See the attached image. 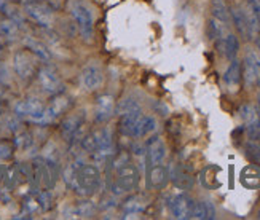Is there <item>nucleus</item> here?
<instances>
[{"label":"nucleus","mask_w":260,"mask_h":220,"mask_svg":"<svg viewBox=\"0 0 260 220\" xmlns=\"http://www.w3.org/2000/svg\"><path fill=\"white\" fill-rule=\"evenodd\" d=\"M101 183V171L94 165H78L77 163V171H75V177L69 187L78 195H93Z\"/></svg>","instance_id":"1"},{"label":"nucleus","mask_w":260,"mask_h":220,"mask_svg":"<svg viewBox=\"0 0 260 220\" xmlns=\"http://www.w3.org/2000/svg\"><path fill=\"white\" fill-rule=\"evenodd\" d=\"M71 15L77 22V27L80 30V36L83 40L91 42L93 40V13L88 8L86 4L80 2V0H74L71 4Z\"/></svg>","instance_id":"2"},{"label":"nucleus","mask_w":260,"mask_h":220,"mask_svg":"<svg viewBox=\"0 0 260 220\" xmlns=\"http://www.w3.org/2000/svg\"><path fill=\"white\" fill-rule=\"evenodd\" d=\"M139 183V171L134 165L126 163L120 168H117V177L112 183V190L115 195H123L129 193L133 190L138 188Z\"/></svg>","instance_id":"3"},{"label":"nucleus","mask_w":260,"mask_h":220,"mask_svg":"<svg viewBox=\"0 0 260 220\" xmlns=\"http://www.w3.org/2000/svg\"><path fill=\"white\" fill-rule=\"evenodd\" d=\"M37 57L34 56L29 50H19L13 56V67L15 72L21 80H30L34 75L39 72V64Z\"/></svg>","instance_id":"4"},{"label":"nucleus","mask_w":260,"mask_h":220,"mask_svg":"<svg viewBox=\"0 0 260 220\" xmlns=\"http://www.w3.org/2000/svg\"><path fill=\"white\" fill-rule=\"evenodd\" d=\"M243 80L247 88H252L260 82V54L255 50H247L244 53L243 62Z\"/></svg>","instance_id":"5"},{"label":"nucleus","mask_w":260,"mask_h":220,"mask_svg":"<svg viewBox=\"0 0 260 220\" xmlns=\"http://www.w3.org/2000/svg\"><path fill=\"white\" fill-rule=\"evenodd\" d=\"M86 121V112L80 110L75 112L69 117H66L61 123V134L66 141H74L77 137H83V126Z\"/></svg>","instance_id":"6"},{"label":"nucleus","mask_w":260,"mask_h":220,"mask_svg":"<svg viewBox=\"0 0 260 220\" xmlns=\"http://www.w3.org/2000/svg\"><path fill=\"white\" fill-rule=\"evenodd\" d=\"M24 13L26 16L32 21L36 22V24L48 29L53 26V11L42 2H37V0H34V2H29L24 5Z\"/></svg>","instance_id":"7"},{"label":"nucleus","mask_w":260,"mask_h":220,"mask_svg":"<svg viewBox=\"0 0 260 220\" xmlns=\"http://www.w3.org/2000/svg\"><path fill=\"white\" fill-rule=\"evenodd\" d=\"M37 78H39V83L42 86V89L47 92V95H59L61 89H62V82H61V77L58 75V72L54 69L48 67V66H43L39 69L37 72Z\"/></svg>","instance_id":"8"},{"label":"nucleus","mask_w":260,"mask_h":220,"mask_svg":"<svg viewBox=\"0 0 260 220\" xmlns=\"http://www.w3.org/2000/svg\"><path fill=\"white\" fill-rule=\"evenodd\" d=\"M69 106H71L69 98L64 96V95H56L54 99L43 109V113H42V117L39 118L37 123L48 124V123L54 121L56 118H59L67 109H69Z\"/></svg>","instance_id":"9"},{"label":"nucleus","mask_w":260,"mask_h":220,"mask_svg":"<svg viewBox=\"0 0 260 220\" xmlns=\"http://www.w3.org/2000/svg\"><path fill=\"white\" fill-rule=\"evenodd\" d=\"M193 207H195V200L188 196L187 193H180L171 200L169 203V209H171V214L174 218L179 220H187L191 218V214H193Z\"/></svg>","instance_id":"10"},{"label":"nucleus","mask_w":260,"mask_h":220,"mask_svg":"<svg viewBox=\"0 0 260 220\" xmlns=\"http://www.w3.org/2000/svg\"><path fill=\"white\" fill-rule=\"evenodd\" d=\"M45 106L36 98H27V99H22L19 101L16 106H15V113L18 117H24L29 118L32 121H39V118L42 117Z\"/></svg>","instance_id":"11"},{"label":"nucleus","mask_w":260,"mask_h":220,"mask_svg":"<svg viewBox=\"0 0 260 220\" xmlns=\"http://www.w3.org/2000/svg\"><path fill=\"white\" fill-rule=\"evenodd\" d=\"M142 110H134L129 113L121 115L120 118V133L126 137L139 139V128H141V120H142Z\"/></svg>","instance_id":"12"},{"label":"nucleus","mask_w":260,"mask_h":220,"mask_svg":"<svg viewBox=\"0 0 260 220\" xmlns=\"http://www.w3.org/2000/svg\"><path fill=\"white\" fill-rule=\"evenodd\" d=\"M115 113V101L110 95H99L96 98V110L94 120L98 123H106Z\"/></svg>","instance_id":"13"},{"label":"nucleus","mask_w":260,"mask_h":220,"mask_svg":"<svg viewBox=\"0 0 260 220\" xmlns=\"http://www.w3.org/2000/svg\"><path fill=\"white\" fill-rule=\"evenodd\" d=\"M166 158V145L158 136L150 137L147 141V163L150 166L161 165Z\"/></svg>","instance_id":"14"},{"label":"nucleus","mask_w":260,"mask_h":220,"mask_svg":"<svg viewBox=\"0 0 260 220\" xmlns=\"http://www.w3.org/2000/svg\"><path fill=\"white\" fill-rule=\"evenodd\" d=\"M216 50L223 57H227L229 61H232V59H235L236 56H238L240 40H238V37L235 36V34H227V36H223V37L216 40Z\"/></svg>","instance_id":"15"},{"label":"nucleus","mask_w":260,"mask_h":220,"mask_svg":"<svg viewBox=\"0 0 260 220\" xmlns=\"http://www.w3.org/2000/svg\"><path fill=\"white\" fill-rule=\"evenodd\" d=\"M82 80L86 89L94 91L98 88L103 86L104 83V74L101 71V67L94 62H89L82 72Z\"/></svg>","instance_id":"16"},{"label":"nucleus","mask_w":260,"mask_h":220,"mask_svg":"<svg viewBox=\"0 0 260 220\" xmlns=\"http://www.w3.org/2000/svg\"><path fill=\"white\" fill-rule=\"evenodd\" d=\"M230 19L233 22L235 29L238 30V34H240V36L244 40H252L251 29H249V22H247L244 8H241V7H232L230 8Z\"/></svg>","instance_id":"17"},{"label":"nucleus","mask_w":260,"mask_h":220,"mask_svg":"<svg viewBox=\"0 0 260 220\" xmlns=\"http://www.w3.org/2000/svg\"><path fill=\"white\" fill-rule=\"evenodd\" d=\"M169 182V172L163 165H155L150 166L149 174H147V185L155 190H161L166 187Z\"/></svg>","instance_id":"18"},{"label":"nucleus","mask_w":260,"mask_h":220,"mask_svg":"<svg viewBox=\"0 0 260 220\" xmlns=\"http://www.w3.org/2000/svg\"><path fill=\"white\" fill-rule=\"evenodd\" d=\"M243 80V69H241V61L235 59L230 61V66L227 67V71L223 74V83L232 89H236L240 86Z\"/></svg>","instance_id":"19"},{"label":"nucleus","mask_w":260,"mask_h":220,"mask_svg":"<svg viewBox=\"0 0 260 220\" xmlns=\"http://www.w3.org/2000/svg\"><path fill=\"white\" fill-rule=\"evenodd\" d=\"M24 45H26V50H29L39 61H43V62H50L51 61V57H53L51 51L48 50V46L45 45L43 42L34 39V37H26Z\"/></svg>","instance_id":"20"},{"label":"nucleus","mask_w":260,"mask_h":220,"mask_svg":"<svg viewBox=\"0 0 260 220\" xmlns=\"http://www.w3.org/2000/svg\"><path fill=\"white\" fill-rule=\"evenodd\" d=\"M240 182L243 187L249 188V190H255L260 187V169L255 165H247L246 168H243L241 174H240Z\"/></svg>","instance_id":"21"},{"label":"nucleus","mask_w":260,"mask_h":220,"mask_svg":"<svg viewBox=\"0 0 260 220\" xmlns=\"http://www.w3.org/2000/svg\"><path fill=\"white\" fill-rule=\"evenodd\" d=\"M169 179H171L173 183L180 190H190L191 187H193V183H195V180H193V177H191L190 172H187L184 168H180V166L174 168V171L169 174Z\"/></svg>","instance_id":"22"},{"label":"nucleus","mask_w":260,"mask_h":220,"mask_svg":"<svg viewBox=\"0 0 260 220\" xmlns=\"http://www.w3.org/2000/svg\"><path fill=\"white\" fill-rule=\"evenodd\" d=\"M191 218L214 220V218H216V206H214V203H211L209 200L195 201V207H193V214H191Z\"/></svg>","instance_id":"23"},{"label":"nucleus","mask_w":260,"mask_h":220,"mask_svg":"<svg viewBox=\"0 0 260 220\" xmlns=\"http://www.w3.org/2000/svg\"><path fill=\"white\" fill-rule=\"evenodd\" d=\"M211 15L212 18H216L225 24L230 22V8L225 4V0H212L211 2Z\"/></svg>","instance_id":"24"},{"label":"nucleus","mask_w":260,"mask_h":220,"mask_svg":"<svg viewBox=\"0 0 260 220\" xmlns=\"http://www.w3.org/2000/svg\"><path fill=\"white\" fill-rule=\"evenodd\" d=\"M19 34V24L16 21L10 19V18H4L0 21V36H2L5 40H15Z\"/></svg>","instance_id":"25"},{"label":"nucleus","mask_w":260,"mask_h":220,"mask_svg":"<svg viewBox=\"0 0 260 220\" xmlns=\"http://www.w3.org/2000/svg\"><path fill=\"white\" fill-rule=\"evenodd\" d=\"M225 30H227V24L216 18H211L208 21V26H206V34H208V39L216 42L217 39L225 36Z\"/></svg>","instance_id":"26"},{"label":"nucleus","mask_w":260,"mask_h":220,"mask_svg":"<svg viewBox=\"0 0 260 220\" xmlns=\"http://www.w3.org/2000/svg\"><path fill=\"white\" fill-rule=\"evenodd\" d=\"M134 110H141V104L138 99L134 98H125L123 101H120L117 106H115V113L117 115H125V113H129V112H134Z\"/></svg>","instance_id":"27"},{"label":"nucleus","mask_w":260,"mask_h":220,"mask_svg":"<svg viewBox=\"0 0 260 220\" xmlns=\"http://www.w3.org/2000/svg\"><path fill=\"white\" fill-rule=\"evenodd\" d=\"M244 155L252 165L260 166V144L257 141H249L244 145Z\"/></svg>","instance_id":"28"},{"label":"nucleus","mask_w":260,"mask_h":220,"mask_svg":"<svg viewBox=\"0 0 260 220\" xmlns=\"http://www.w3.org/2000/svg\"><path fill=\"white\" fill-rule=\"evenodd\" d=\"M158 128L156 120L152 115H142V120H141V128H139V139L145 137V136H150L152 133H155Z\"/></svg>","instance_id":"29"},{"label":"nucleus","mask_w":260,"mask_h":220,"mask_svg":"<svg viewBox=\"0 0 260 220\" xmlns=\"http://www.w3.org/2000/svg\"><path fill=\"white\" fill-rule=\"evenodd\" d=\"M80 145L86 153H94L98 150V137L96 133H88L80 139Z\"/></svg>","instance_id":"30"},{"label":"nucleus","mask_w":260,"mask_h":220,"mask_svg":"<svg viewBox=\"0 0 260 220\" xmlns=\"http://www.w3.org/2000/svg\"><path fill=\"white\" fill-rule=\"evenodd\" d=\"M144 211V204L136 198V196H131L125 203H123V212L131 215V214H139Z\"/></svg>","instance_id":"31"},{"label":"nucleus","mask_w":260,"mask_h":220,"mask_svg":"<svg viewBox=\"0 0 260 220\" xmlns=\"http://www.w3.org/2000/svg\"><path fill=\"white\" fill-rule=\"evenodd\" d=\"M246 133H247V137H249L251 141H258V139H260V121H258V117H255L251 121L246 123Z\"/></svg>","instance_id":"32"},{"label":"nucleus","mask_w":260,"mask_h":220,"mask_svg":"<svg viewBox=\"0 0 260 220\" xmlns=\"http://www.w3.org/2000/svg\"><path fill=\"white\" fill-rule=\"evenodd\" d=\"M37 203L40 206V209L45 212V211H50L51 206H53V198H51V193L48 190H43V192H39L37 193Z\"/></svg>","instance_id":"33"},{"label":"nucleus","mask_w":260,"mask_h":220,"mask_svg":"<svg viewBox=\"0 0 260 220\" xmlns=\"http://www.w3.org/2000/svg\"><path fill=\"white\" fill-rule=\"evenodd\" d=\"M15 155V144L10 141H0V161H8Z\"/></svg>","instance_id":"34"},{"label":"nucleus","mask_w":260,"mask_h":220,"mask_svg":"<svg viewBox=\"0 0 260 220\" xmlns=\"http://www.w3.org/2000/svg\"><path fill=\"white\" fill-rule=\"evenodd\" d=\"M32 145V136L29 133H18L15 139V147L21 150H27Z\"/></svg>","instance_id":"35"},{"label":"nucleus","mask_w":260,"mask_h":220,"mask_svg":"<svg viewBox=\"0 0 260 220\" xmlns=\"http://www.w3.org/2000/svg\"><path fill=\"white\" fill-rule=\"evenodd\" d=\"M240 117L243 118V121H251L252 118L257 117V109L252 107L251 104H244V106L240 107Z\"/></svg>","instance_id":"36"},{"label":"nucleus","mask_w":260,"mask_h":220,"mask_svg":"<svg viewBox=\"0 0 260 220\" xmlns=\"http://www.w3.org/2000/svg\"><path fill=\"white\" fill-rule=\"evenodd\" d=\"M93 212H94V206H93V203H89V201H83L77 207V214L80 217H91Z\"/></svg>","instance_id":"37"},{"label":"nucleus","mask_w":260,"mask_h":220,"mask_svg":"<svg viewBox=\"0 0 260 220\" xmlns=\"http://www.w3.org/2000/svg\"><path fill=\"white\" fill-rule=\"evenodd\" d=\"M152 109L155 110V113L161 115V117H168V113H169L168 106H166L165 102H161V101H153L152 102Z\"/></svg>","instance_id":"38"},{"label":"nucleus","mask_w":260,"mask_h":220,"mask_svg":"<svg viewBox=\"0 0 260 220\" xmlns=\"http://www.w3.org/2000/svg\"><path fill=\"white\" fill-rule=\"evenodd\" d=\"M247 7H249L260 19V0H247Z\"/></svg>","instance_id":"39"},{"label":"nucleus","mask_w":260,"mask_h":220,"mask_svg":"<svg viewBox=\"0 0 260 220\" xmlns=\"http://www.w3.org/2000/svg\"><path fill=\"white\" fill-rule=\"evenodd\" d=\"M254 42H255V48L258 50V54H260V34L254 39Z\"/></svg>","instance_id":"40"},{"label":"nucleus","mask_w":260,"mask_h":220,"mask_svg":"<svg viewBox=\"0 0 260 220\" xmlns=\"http://www.w3.org/2000/svg\"><path fill=\"white\" fill-rule=\"evenodd\" d=\"M257 113H260V95H258V101H257Z\"/></svg>","instance_id":"41"},{"label":"nucleus","mask_w":260,"mask_h":220,"mask_svg":"<svg viewBox=\"0 0 260 220\" xmlns=\"http://www.w3.org/2000/svg\"><path fill=\"white\" fill-rule=\"evenodd\" d=\"M0 92H2V83H0Z\"/></svg>","instance_id":"42"},{"label":"nucleus","mask_w":260,"mask_h":220,"mask_svg":"<svg viewBox=\"0 0 260 220\" xmlns=\"http://www.w3.org/2000/svg\"><path fill=\"white\" fill-rule=\"evenodd\" d=\"M258 218H260V214H258Z\"/></svg>","instance_id":"43"}]
</instances>
